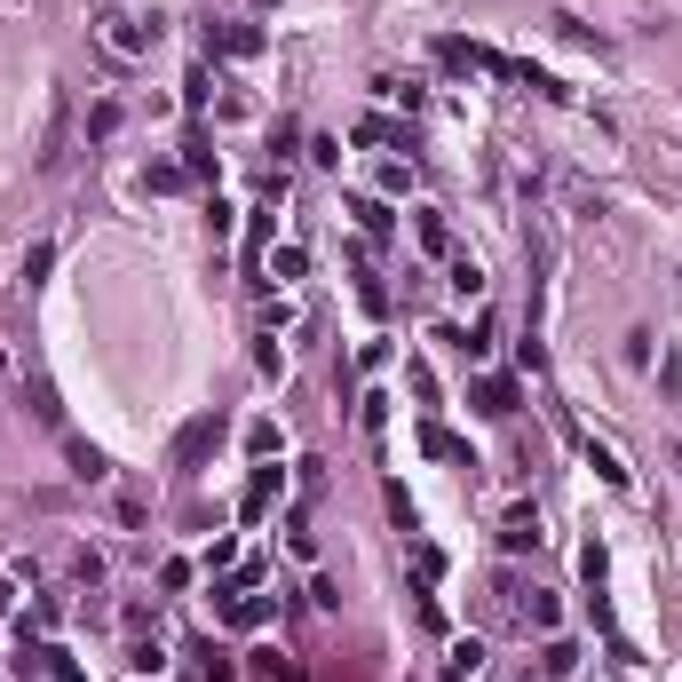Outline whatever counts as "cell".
<instances>
[{
  "mask_svg": "<svg viewBox=\"0 0 682 682\" xmlns=\"http://www.w3.org/2000/svg\"><path fill=\"white\" fill-rule=\"evenodd\" d=\"M223 445V421L215 413H199V421H183V437H175V468H199V460Z\"/></svg>",
  "mask_w": 682,
  "mask_h": 682,
  "instance_id": "cell-1",
  "label": "cell"
},
{
  "mask_svg": "<svg viewBox=\"0 0 682 682\" xmlns=\"http://www.w3.org/2000/svg\"><path fill=\"white\" fill-rule=\"evenodd\" d=\"M64 135H72V96L56 88V96H48V135H40V167L64 159Z\"/></svg>",
  "mask_w": 682,
  "mask_h": 682,
  "instance_id": "cell-2",
  "label": "cell"
},
{
  "mask_svg": "<svg viewBox=\"0 0 682 682\" xmlns=\"http://www.w3.org/2000/svg\"><path fill=\"white\" fill-rule=\"evenodd\" d=\"M500 548H508V556L540 548V508H508V524H500Z\"/></svg>",
  "mask_w": 682,
  "mask_h": 682,
  "instance_id": "cell-3",
  "label": "cell"
},
{
  "mask_svg": "<svg viewBox=\"0 0 682 682\" xmlns=\"http://www.w3.org/2000/svg\"><path fill=\"white\" fill-rule=\"evenodd\" d=\"M207 40H215L223 56H262V32H254V24H207Z\"/></svg>",
  "mask_w": 682,
  "mask_h": 682,
  "instance_id": "cell-4",
  "label": "cell"
},
{
  "mask_svg": "<svg viewBox=\"0 0 682 682\" xmlns=\"http://www.w3.org/2000/svg\"><path fill=\"white\" fill-rule=\"evenodd\" d=\"M476 413H492V421L516 413V389H508V381H476Z\"/></svg>",
  "mask_w": 682,
  "mask_h": 682,
  "instance_id": "cell-5",
  "label": "cell"
},
{
  "mask_svg": "<svg viewBox=\"0 0 682 682\" xmlns=\"http://www.w3.org/2000/svg\"><path fill=\"white\" fill-rule=\"evenodd\" d=\"M151 40H159V24H151V32H143L135 16H119V24H112V48H127V56H143Z\"/></svg>",
  "mask_w": 682,
  "mask_h": 682,
  "instance_id": "cell-6",
  "label": "cell"
},
{
  "mask_svg": "<svg viewBox=\"0 0 682 682\" xmlns=\"http://www.w3.org/2000/svg\"><path fill=\"white\" fill-rule=\"evenodd\" d=\"M349 215H357V223L373 230V238H389V230H397V215H389L381 199H349Z\"/></svg>",
  "mask_w": 682,
  "mask_h": 682,
  "instance_id": "cell-7",
  "label": "cell"
},
{
  "mask_svg": "<svg viewBox=\"0 0 682 682\" xmlns=\"http://www.w3.org/2000/svg\"><path fill=\"white\" fill-rule=\"evenodd\" d=\"M421 445H429L437 460H468V445H460L453 429H421ZM468 468H476V460H468Z\"/></svg>",
  "mask_w": 682,
  "mask_h": 682,
  "instance_id": "cell-8",
  "label": "cell"
},
{
  "mask_svg": "<svg viewBox=\"0 0 682 682\" xmlns=\"http://www.w3.org/2000/svg\"><path fill=\"white\" fill-rule=\"evenodd\" d=\"M476 667H484V643H476V635H468V643H453V667H445V675H453V682H468Z\"/></svg>",
  "mask_w": 682,
  "mask_h": 682,
  "instance_id": "cell-9",
  "label": "cell"
},
{
  "mask_svg": "<svg viewBox=\"0 0 682 682\" xmlns=\"http://www.w3.org/2000/svg\"><path fill=\"white\" fill-rule=\"evenodd\" d=\"M270 492H278V468H254V484H246V516H262Z\"/></svg>",
  "mask_w": 682,
  "mask_h": 682,
  "instance_id": "cell-10",
  "label": "cell"
},
{
  "mask_svg": "<svg viewBox=\"0 0 682 682\" xmlns=\"http://www.w3.org/2000/svg\"><path fill=\"white\" fill-rule=\"evenodd\" d=\"M445 286H453V294H484V270H476V262L460 254V262H453V278H445Z\"/></svg>",
  "mask_w": 682,
  "mask_h": 682,
  "instance_id": "cell-11",
  "label": "cell"
},
{
  "mask_svg": "<svg viewBox=\"0 0 682 682\" xmlns=\"http://www.w3.org/2000/svg\"><path fill=\"white\" fill-rule=\"evenodd\" d=\"M72 468H80L88 484H96V476H112V468H104V453H96V445H80V437H72Z\"/></svg>",
  "mask_w": 682,
  "mask_h": 682,
  "instance_id": "cell-12",
  "label": "cell"
},
{
  "mask_svg": "<svg viewBox=\"0 0 682 682\" xmlns=\"http://www.w3.org/2000/svg\"><path fill=\"white\" fill-rule=\"evenodd\" d=\"M587 468H595L603 484H627V468H619V453H603V445H587Z\"/></svg>",
  "mask_w": 682,
  "mask_h": 682,
  "instance_id": "cell-13",
  "label": "cell"
},
{
  "mask_svg": "<svg viewBox=\"0 0 682 682\" xmlns=\"http://www.w3.org/2000/svg\"><path fill=\"white\" fill-rule=\"evenodd\" d=\"M270 278H302V246H278L270 254Z\"/></svg>",
  "mask_w": 682,
  "mask_h": 682,
  "instance_id": "cell-14",
  "label": "cell"
},
{
  "mask_svg": "<svg viewBox=\"0 0 682 682\" xmlns=\"http://www.w3.org/2000/svg\"><path fill=\"white\" fill-rule=\"evenodd\" d=\"M127 667H135V675H159L167 659H159V643H135V651H127Z\"/></svg>",
  "mask_w": 682,
  "mask_h": 682,
  "instance_id": "cell-15",
  "label": "cell"
},
{
  "mask_svg": "<svg viewBox=\"0 0 682 682\" xmlns=\"http://www.w3.org/2000/svg\"><path fill=\"white\" fill-rule=\"evenodd\" d=\"M0 611H8V579H0Z\"/></svg>",
  "mask_w": 682,
  "mask_h": 682,
  "instance_id": "cell-16",
  "label": "cell"
},
{
  "mask_svg": "<svg viewBox=\"0 0 682 682\" xmlns=\"http://www.w3.org/2000/svg\"><path fill=\"white\" fill-rule=\"evenodd\" d=\"M254 8H270V0H254Z\"/></svg>",
  "mask_w": 682,
  "mask_h": 682,
  "instance_id": "cell-17",
  "label": "cell"
}]
</instances>
